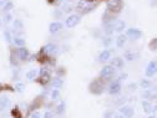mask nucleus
Instances as JSON below:
<instances>
[{
  "label": "nucleus",
  "mask_w": 157,
  "mask_h": 118,
  "mask_svg": "<svg viewBox=\"0 0 157 118\" xmlns=\"http://www.w3.org/2000/svg\"><path fill=\"white\" fill-rule=\"evenodd\" d=\"M104 90H105V81L102 78H96V80H94L89 86V91L96 96L101 94L104 92Z\"/></svg>",
  "instance_id": "1"
},
{
  "label": "nucleus",
  "mask_w": 157,
  "mask_h": 118,
  "mask_svg": "<svg viewBox=\"0 0 157 118\" xmlns=\"http://www.w3.org/2000/svg\"><path fill=\"white\" fill-rule=\"evenodd\" d=\"M106 8L109 11H111L113 14L120 13L122 9V0H109L106 4Z\"/></svg>",
  "instance_id": "2"
},
{
  "label": "nucleus",
  "mask_w": 157,
  "mask_h": 118,
  "mask_svg": "<svg viewBox=\"0 0 157 118\" xmlns=\"http://www.w3.org/2000/svg\"><path fill=\"white\" fill-rule=\"evenodd\" d=\"M95 6H96V4H92V3H90V2H86V0H81V2L78 3V5H77V10L80 11L81 14H87V13H90Z\"/></svg>",
  "instance_id": "3"
},
{
  "label": "nucleus",
  "mask_w": 157,
  "mask_h": 118,
  "mask_svg": "<svg viewBox=\"0 0 157 118\" xmlns=\"http://www.w3.org/2000/svg\"><path fill=\"white\" fill-rule=\"evenodd\" d=\"M113 75H115V67H112L111 65L104 66V68L100 71V78H102L104 81L110 80Z\"/></svg>",
  "instance_id": "4"
},
{
  "label": "nucleus",
  "mask_w": 157,
  "mask_h": 118,
  "mask_svg": "<svg viewBox=\"0 0 157 118\" xmlns=\"http://www.w3.org/2000/svg\"><path fill=\"white\" fill-rule=\"evenodd\" d=\"M37 81H39V83L43 85V86L48 85L49 81H50V73H49V71H46L45 68H41L40 70V76H39Z\"/></svg>",
  "instance_id": "5"
},
{
  "label": "nucleus",
  "mask_w": 157,
  "mask_h": 118,
  "mask_svg": "<svg viewBox=\"0 0 157 118\" xmlns=\"http://www.w3.org/2000/svg\"><path fill=\"white\" fill-rule=\"evenodd\" d=\"M80 20H81L80 15H70L65 20V25L67 28H74V26H76L78 23H80Z\"/></svg>",
  "instance_id": "6"
},
{
  "label": "nucleus",
  "mask_w": 157,
  "mask_h": 118,
  "mask_svg": "<svg viewBox=\"0 0 157 118\" xmlns=\"http://www.w3.org/2000/svg\"><path fill=\"white\" fill-rule=\"evenodd\" d=\"M120 113L125 117V118H132L133 114H135V111L131 106H122L120 108Z\"/></svg>",
  "instance_id": "7"
},
{
  "label": "nucleus",
  "mask_w": 157,
  "mask_h": 118,
  "mask_svg": "<svg viewBox=\"0 0 157 118\" xmlns=\"http://www.w3.org/2000/svg\"><path fill=\"white\" fill-rule=\"evenodd\" d=\"M43 53L45 55H56L57 53V46L54 44H48L43 47Z\"/></svg>",
  "instance_id": "8"
},
{
  "label": "nucleus",
  "mask_w": 157,
  "mask_h": 118,
  "mask_svg": "<svg viewBox=\"0 0 157 118\" xmlns=\"http://www.w3.org/2000/svg\"><path fill=\"white\" fill-rule=\"evenodd\" d=\"M120 91H121V85L119 81H115L109 86V93L110 94H117V93H120Z\"/></svg>",
  "instance_id": "9"
},
{
  "label": "nucleus",
  "mask_w": 157,
  "mask_h": 118,
  "mask_svg": "<svg viewBox=\"0 0 157 118\" xmlns=\"http://www.w3.org/2000/svg\"><path fill=\"white\" fill-rule=\"evenodd\" d=\"M127 36L130 39H133V40H137L142 36V32L139 30V29H128L127 30Z\"/></svg>",
  "instance_id": "10"
},
{
  "label": "nucleus",
  "mask_w": 157,
  "mask_h": 118,
  "mask_svg": "<svg viewBox=\"0 0 157 118\" xmlns=\"http://www.w3.org/2000/svg\"><path fill=\"white\" fill-rule=\"evenodd\" d=\"M15 55L17 56V58H20V60H26V58L29 57V51L25 47H19Z\"/></svg>",
  "instance_id": "11"
},
{
  "label": "nucleus",
  "mask_w": 157,
  "mask_h": 118,
  "mask_svg": "<svg viewBox=\"0 0 157 118\" xmlns=\"http://www.w3.org/2000/svg\"><path fill=\"white\" fill-rule=\"evenodd\" d=\"M156 67H157V64L156 61H151L147 66V70H146V76L147 77H152L155 73H156Z\"/></svg>",
  "instance_id": "12"
},
{
  "label": "nucleus",
  "mask_w": 157,
  "mask_h": 118,
  "mask_svg": "<svg viewBox=\"0 0 157 118\" xmlns=\"http://www.w3.org/2000/svg\"><path fill=\"white\" fill-rule=\"evenodd\" d=\"M11 106V102L8 97H0V111H4Z\"/></svg>",
  "instance_id": "13"
},
{
  "label": "nucleus",
  "mask_w": 157,
  "mask_h": 118,
  "mask_svg": "<svg viewBox=\"0 0 157 118\" xmlns=\"http://www.w3.org/2000/svg\"><path fill=\"white\" fill-rule=\"evenodd\" d=\"M61 29H63V24H61V23H57V21L51 23L50 26H49V31H50L51 34H55V32H57V31H60Z\"/></svg>",
  "instance_id": "14"
},
{
  "label": "nucleus",
  "mask_w": 157,
  "mask_h": 118,
  "mask_svg": "<svg viewBox=\"0 0 157 118\" xmlns=\"http://www.w3.org/2000/svg\"><path fill=\"white\" fill-rule=\"evenodd\" d=\"M111 58V51L110 50H104L100 55H99V61L100 62H105L107 60H110Z\"/></svg>",
  "instance_id": "15"
},
{
  "label": "nucleus",
  "mask_w": 157,
  "mask_h": 118,
  "mask_svg": "<svg viewBox=\"0 0 157 118\" xmlns=\"http://www.w3.org/2000/svg\"><path fill=\"white\" fill-rule=\"evenodd\" d=\"M124 65H125L124 60H122V58H120V57H115V58H112V61H111V66L116 67V68H122Z\"/></svg>",
  "instance_id": "16"
},
{
  "label": "nucleus",
  "mask_w": 157,
  "mask_h": 118,
  "mask_svg": "<svg viewBox=\"0 0 157 118\" xmlns=\"http://www.w3.org/2000/svg\"><path fill=\"white\" fill-rule=\"evenodd\" d=\"M63 85H64V82H63V80H61L60 77H55V78H52V80H51V86H52V88H55V90L61 88Z\"/></svg>",
  "instance_id": "17"
},
{
  "label": "nucleus",
  "mask_w": 157,
  "mask_h": 118,
  "mask_svg": "<svg viewBox=\"0 0 157 118\" xmlns=\"http://www.w3.org/2000/svg\"><path fill=\"white\" fill-rule=\"evenodd\" d=\"M113 19H115V14L111 13V11H109V10H107V11L104 14V16H102V20H104L105 24H109V23L113 21Z\"/></svg>",
  "instance_id": "18"
},
{
  "label": "nucleus",
  "mask_w": 157,
  "mask_h": 118,
  "mask_svg": "<svg viewBox=\"0 0 157 118\" xmlns=\"http://www.w3.org/2000/svg\"><path fill=\"white\" fill-rule=\"evenodd\" d=\"M125 28H126V23H125V21H122V20L115 23V30H116L117 32H122Z\"/></svg>",
  "instance_id": "19"
},
{
  "label": "nucleus",
  "mask_w": 157,
  "mask_h": 118,
  "mask_svg": "<svg viewBox=\"0 0 157 118\" xmlns=\"http://www.w3.org/2000/svg\"><path fill=\"white\" fill-rule=\"evenodd\" d=\"M23 29H24V26H23V23H21L20 20H14V31H15L16 34L21 32Z\"/></svg>",
  "instance_id": "20"
},
{
  "label": "nucleus",
  "mask_w": 157,
  "mask_h": 118,
  "mask_svg": "<svg viewBox=\"0 0 157 118\" xmlns=\"http://www.w3.org/2000/svg\"><path fill=\"white\" fill-rule=\"evenodd\" d=\"M125 44H126V36H125V35H120L119 37L116 39V45H117V47H122Z\"/></svg>",
  "instance_id": "21"
},
{
  "label": "nucleus",
  "mask_w": 157,
  "mask_h": 118,
  "mask_svg": "<svg viewBox=\"0 0 157 118\" xmlns=\"http://www.w3.org/2000/svg\"><path fill=\"white\" fill-rule=\"evenodd\" d=\"M113 31H115V23H113V21H111V23L106 24V29H105V32H106L107 35H111Z\"/></svg>",
  "instance_id": "22"
},
{
  "label": "nucleus",
  "mask_w": 157,
  "mask_h": 118,
  "mask_svg": "<svg viewBox=\"0 0 157 118\" xmlns=\"http://www.w3.org/2000/svg\"><path fill=\"white\" fill-rule=\"evenodd\" d=\"M142 108H144V111L146 112V113H151L152 112V106H151V103L148 102V101H142Z\"/></svg>",
  "instance_id": "23"
},
{
  "label": "nucleus",
  "mask_w": 157,
  "mask_h": 118,
  "mask_svg": "<svg viewBox=\"0 0 157 118\" xmlns=\"http://www.w3.org/2000/svg\"><path fill=\"white\" fill-rule=\"evenodd\" d=\"M14 44L16 46H19V47H24L25 40H24V39H21V37H14Z\"/></svg>",
  "instance_id": "24"
},
{
  "label": "nucleus",
  "mask_w": 157,
  "mask_h": 118,
  "mask_svg": "<svg viewBox=\"0 0 157 118\" xmlns=\"http://www.w3.org/2000/svg\"><path fill=\"white\" fill-rule=\"evenodd\" d=\"M11 114H13L14 118H21V117H23V114H21V112H20V108H19L17 106L14 107V109L11 111Z\"/></svg>",
  "instance_id": "25"
},
{
  "label": "nucleus",
  "mask_w": 157,
  "mask_h": 118,
  "mask_svg": "<svg viewBox=\"0 0 157 118\" xmlns=\"http://www.w3.org/2000/svg\"><path fill=\"white\" fill-rule=\"evenodd\" d=\"M36 76H37V71H36V70H31V71H29V72L26 73V78H28V80H30V81L35 80Z\"/></svg>",
  "instance_id": "26"
},
{
  "label": "nucleus",
  "mask_w": 157,
  "mask_h": 118,
  "mask_svg": "<svg viewBox=\"0 0 157 118\" xmlns=\"http://www.w3.org/2000/svg\"><path fill=\"white\" fill-rule=\"evenodd\" d=\"M64 112H65V102H60V103L57 105V107H56V113L61 114Z\"/></svg>",
  "instance_id": "27"
},
{
  "label": "nucleus",
  "mask_w": 157,
  "mask_h": 118,
  "mask_svg": "<svg viewBox=\"0 0 157 118\" xmlns=\"http://www.w3.org/2000/svg\"><path fill=\"white\" fill-rule=\"evenodd\" d=\"M15 90H16L17 92H24V91H25V85L21 83V82H17V83L15 85Z\"/></svg>",
  "instance_id": "28"
},
{
  "label": "nucleus",
  "mask_w": 157,
  "mask_h": 118,
  "mask_svg": "<svg viewBox=\"0 0 157 118\" xmlns=\"http://www.w3.org/2000/svg\"><path fill=\"white\" fill-rule=\"evenodd\" d=\"M71 10H72L71 4L66 3V4H64V5H63V9H61V11H63V13H70Z\"/></svg>",
  "instance_id": "29"
},
{
  "label": "nucleus",
  "mask_w": 157,
  "mask_h": 118,
  "mask_svg": "<svg viewBox=\"0 0 157 118\" xmlns=\"http://www.w3.org/2000/svg\"><path fill=\"white\" fill-rule=\"evenodd\" d=\"M13 8H14L13 3H11V2H8V3L4 5V11H5V13H9V11H10Z\"/></svg>",
  "instance_id": "30"
},
{
  "label": "nucleus",
  "mask_w": 157,
  "mask_h": 118,
  "mask_svg": "<svg viewBox=\"0 0 157 118\" xmlns=\"http://www.w3.org/2000/svg\"><path fill=\"white\" fill-rule=\"evenodd\" d=\"M59 97H60V92H59V90H54L51 92V98L52 100H59Z\"/></svg>",
  "instance_id": "31"
},
{
  "label": "nucleus",
  "mask_w": 157,
  "mask_h": 118,
  "mask_svg": "<svg viewBox=\"0 0 157 118\" xmlns=\"http://www.w3.org/2000/svg\"><path fill=\"white\" fill-rule=\"evenodd\" d=\"M140 85H141V87H142V88H145V90H147V88H150V86H151V83H150V81H147V80H142Z\"/></svg>",
  "instance_id": "32"
},
{
  "label": "nucleus",
  "mask_w": 157,
  "mask_h": 118,
  "mask_svg": "<svg viewBox=\"0 0 157 118\" xmlns=\"http://www.w3.org/2000/svg\"><path fill=\"white\" fill-rule=\"evenodd\" d=\"M11 19H13V16H11V14L10 13H6L5 15H4V23H10L11 21Z\"/></svg>",
  "instance_id": "33"
},
{
  "label": "nucleus",
  "mask_w": 157,
  "mask_h": 118,
  "mask_svg": "<svg viewBox=\"0 0 157 118\" xmlns=\"http://www.w3.org/2000/svg\"><path fill=\"white\" fill-rule=\"evenodd\" d=\"M125 57L127 58L128 61H132L133 58L136 57V55H135V53H132V52H126V53H125Z\"/></svg>",
  "instance_id": "34"
},
{
  "label": "nucleus",
  "mask_w": 157,
  "mask_h": 118,
  "mask_svg": "<svg viewBox=\"0 0 157 118\" xmlns=\"http://www.w3.org/2000/svg\"><path fill=\"white\" fill-rule=\"evenodd\" d=\"M113 114H115L113 111H107V112H105L104 118H113Z\"/></svg>",
  "instance_id": "35"
},
{
  "label": "nucleus",
  "mask_w": 157,
  "mask_h": 118,
  "mask_svg": "<svg viewBox=\"0 0 157 118\" xmlns=\"http://www.w3.org/2000/svg\"><path fill=\"white\" fill-rule=\"evenodd\" d=\"M4 36H5V40L8 42H11V34L9 31H4Z\"/></svg>",
  "instance_id": "36"
},
{
  "label": "nucleus",
  "mask_w": 157,
  "mask_h": 118,
  "mask_svg": "<svg viewBox=\"0 0 157 118\" xmlns=\"http://www.w3.org/2000/svg\"><path fill=\"white\" fill-rule=\"evenodd\" d=\"M111 42H112V39H111V37H105V40H102V44H104L105 46H109Z\"/></svg>",
  "instance_id": "37"
},
{
  "label": "nucleus",
  "mask_w": 157,
  "mask_h": 118,
  "mask_svg": "<svg viewBox=\"0 0 157 118\" xmlns=\"http://www.w3.org/2000/svg\"><path fill=\"white\" fill-rule=\"evenodd\" d=\"M156 42H157V40H156V39H153V40L151 41V44H150V49H151L152 51L156 50Z\"/></svg>",
  "instance_id": "38"
},
{
  "label": "nucleus",
  "mask_w": 157,
  "mask_h": 118,
  "mask_svg": "<svg viewBox=\"0 0 157 118\" xmlns=\"http://www.w3.org/2000/svg\"><path fill=\"white\" fill-rule=\"evenodd\" d=\"M30 118H41V113H40V112H34V113L30 116Z\"/></svg>",
  "instance_id": "39"
},
{
  "label": "nucleus",
  "mask_w": 157,
  "mask_h": 118,
  "mask_svg": "<svg viewBox=\"0 0 157 118\" xmlns=\"http://www.w3.org/2000/svg\"><path fill=\"white\" fill-rule=\"evenodd\" d=\"M44 118H54V113L52 112H46L44 114Z\"/></svg>",
  "instance_id": "40"
},
{
  "label": "nucleus",
  "mask_w": 157,
  "mask_h": 118,
  "mask_svg": "<svg viewBox=\"0 0 157 118\" xmlns=\"http://www.w3.org/2000/svg\"><path fill=\"white\" fill-rule=\"evenodd\" d=\"M142 97H145V98H148V97H151V93H150L148 91H145V92L142 93Z\"/></svg>",
  "instance_id": "41"
},
{
  "label": "nucleus",
  "mask_w": 157,
  "mask_h": 118,
  "mask_svg": "<svg viewBox=\"0 0 157 118\" xmlns=\"http://www.w3.org/2000/svg\"><path fill=\"white\" fill-rule=\"evenodd\" d=\"M6 3H8V0H0V8H4Z\"/></svg>",
  "instance_id": "42"
},
{
  "label": "nucleus",
  "mask_w": 157,
  "mask_h": 118,
  "mask_svg": "<svg viewBox=\"0 0 157 118\" xmlns=\"http://www.w3.org/2000/svg\"><path fill=\"white\" fill-rule=\"evenodd\" d=\"M128 87H130V90H133V91H135V90H136V87H137V85H136V83H131Z\"/></svg>",
  "instance_id": "43"
},
{
  "label": "nucleus",
  "mask_w": 157,
  "mask_h": 118,
  "mask_svg": "<svg viewBox=\"0 0 157 118\" xmlns=\"http://www.w3.org/2000/svg\"><path fill=\"white\" fill-rule=\"evenodd\" d=\"M113 118H125L121 113H119V114H113Z\"/></svg>",
  "instance_id": "44"
},
{
  "label": "nucleus",
  "mask_w": 157,
  "mask_h": 118,
  "mask_svg": "<svg viewBox=\"0 0 157 118\" xmlns=\"http://www.w3.org/2000/svg\"><path fill=\"white\" fill-rule=\"evenodd\" d=\"M126 77H127V73H124V75H121V76H120L119 80H126Z\"/></svg>",
  "instance_id": "45"
},
{
  "label": "nucleus",
  "mask_w": 157,
  "mask_h": 118,
  "mask_svg": "<svg viewBox=\"0 0 157 118\" xmlns=\"http://www.w3.org/2000/svg\"><path fill=\"white\" fill-rule=\"evenodd\" d=\"M4 90V85H2V83H0V92H2Z\"/></svg>",
  "instance_id": "46"
},
{
  "label": "nucleus",
  "mask_w": 157,
  "mask_h": 118,
  "mask_svg": "<svg viewBox=\"0 0 157 118\" xmlns=\"http://www.w3.org/2000/svg\"><path fill=\"white\" fill-rule=\"evenodd\" d=\"M148 118H156V116H155V114H153V116H150V117H148Z\"/></svg>",
  "instance_id": "47"
},
{
  "label": "nucleus",
  "mask_w": 157,
  "mask_h": 118,
  "mask_svg": "<svg viewBox=\"0 0 157 118\" xmlns=\"http://www.w3.org/2000/svg\"><path fill=\"white\" fill-rule=\"evenodd\" d=\"M0 24H2V21H0Z\"/></svg>",
  "instance_id": "48"
},
{
  "label": "nucleus",
  "mask_w": 157,
  "mask_h": 118,
  "mask_svg": "<svg viewBox=\"0 0 157 118\" xmlns=\"http://www.w3.org/2000/svg\"><path fill=\"white\" fill-rule=\"evenodd\" d=\"M90 2H92V0H90Z\"/></svg>",
  "instance_id": "49"
}]
</instances>
